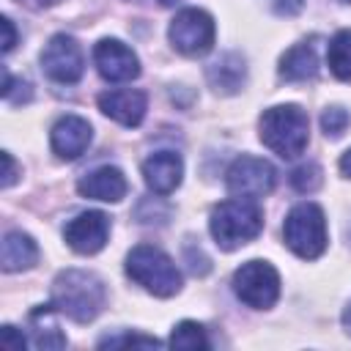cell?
I'll list each match as a JSON object with an SVG mask.
<instances>
[{
	"label": "cell",
	"mask_w": 351,
	"mask_h": 351,
	"mask_svg": "<svg viewBox=\"0 0 351 351\" xmlns=\"http://www.w3.org/2000/svg\"><path fill=\"white\" fill-rule=\"evenodd\" d=\"M228 192L236 197H247V200H258L263 195H269L274 189L277 173L266 159L258 156H239L230 167H228Z\"/></svg>",
	"instance_id": "ba28073f"
},
{
	"label": "cell",
	"mask_w": 351,
	"mask_h": 351,
	"mask_svg": "<svg viewBox=\"0 0 351 351\" xmlns=\"http://www.w3.org/2000/svg\"><path fill=\"white\" fill-rule=\"evenodd\" d=\"M90 123L80 115H63L52 132H49V143H52V151L60 156V159H77L85 154V148L90 145Z\"/></svg>",
	"instance_id": "7c38bea8"
},
{
	"label": "cell",
	"mask_w": 351,
	"mask_h": 351,
	"mask_svg": "<svg viewBox=\"0 0 351 351\" xmlns=\"http://www.w3.org/2000/svg\"><path fill=\"white\" fill-rule=\"evenodd\" d=\"M3 165H5V170H3V189H8L14 181H16V165H14V159H11V154L8 151H3Z\"/></svg>",
	"instance_id": "4316f807"
},
{
	"label": "cell",
	"mask_w": 351,
	"mask_h": 351,
	"mask_svg": "<svg viewBox=\"0 0 351 351\" xmlns=\"http://www.w3.org/2000/svg\"><path fill=\"white\" fill-rule=\"evenodd\" d=\"M99 110L121 126H140V121L145 115V93L134 90V88L104 90L99 96Z\"/></svg>",
	"instance_id": "4fadbf2b"
},
{
	"label": "cell",
	"mask_w": 351,
	"mask_h": 351,
	"mask_svg": "<svg viewBox=\"0 0 351 351\" xmlns=\"http://www.w3.org/2000/svg\"><path fill=\"white\" fill-rule=\"evenodd\" d=\"M104 299V282L85 269H66L52 282V307L77 324L93 321L101 313Z\"/></svg>",
	"instance_id": "6da1fadb"
},
{
	"label": "cell",
	"mask_w": 351,
	"mask_h": 351,
	"mask_svg": "<svg viewBox=\"0 0 351 351\" xmlns=\"http://www.w3.org/2000/svg\"><path fill=\"white\" fill-rule=\"evenodd\" d=\"M0 340H3V346L11 348V351H22V348H25V337H22L14 326H8V324L0 329Z\"/></svg>",
	"instance_id": "d4e9b609"
},
{
	"label": "cell",
	"mask_w": 351,
	"mask_h": 351,
	"mask_svg": "<svg viewBox=\"0 0 351 351\" xmlns=\"http://www.w3.org/2000/svg\"><path fill=\"white\" fill-rule=\"evenodd\" d=\"M343 326H346V332L351 335V304H348L346 313H343Z\"/></svg>",
	"instance_id": "f1b7e54d"
},
{
	"label": "cell",
	"mask_w": 351,
	"mask_h": 351,
	"mask_svg": "<svg viewBox=\"0 0 351 351\" xmlns=\"http://www.w3.org/2000/svg\"><path fill=\"white\" fill-rule=\"evenodd\" d=\"M126 274L154 296H173L181 288V271L176 263L151 244H137L126 255Z\"/></svg>",
	"instance_id": "277c9868"
},
{
	"label": "cell",
	"mask_w": 351,
	"mask_h": 351,
	"mask_svg": "<svg viewBox=\"0 0 351 351\" xmlns=\"http://www.w3.org/2000/svg\"><path fill=\"white\" fill-rule=\"evenodd\" d=\"M156 3H162V5H173V3H178V0H156Z\"/></svg>",
	"instance_id": "4dcf8cb0"
},
{
	"label": "cell",
	"mask_w": 351,
	"mask_h": 351,
	"mask_svg": "<svg viewBox=\"0 0 351 351\" xmlns=\"http://www.w3.org/2000/svg\"><path fill=\"white\" fill-rule=\"evenodd\" d=\"M326 60L337 80H351V30L335 33L326 49Z\"/></svg>",
	"instance_id": "ffe728a7"
},
{
	"label": "cell",
	"mask_w": 351,
	"mask_h": 351,
	"mask_svg": "<svg viewBox=\"0 0 351 351\" xmlns=\"http://www.w3.org/2000/svg\"><path fill=\"white\" fill-rule=\"evenodd\" d=\"M38 5H55V3H60V0H36Z\"/></svg>",
	"instance_id": "f546056e"
},
{
	"label": "cell",
	"mask_w": 351,
	"mask_h": 351,
	"mask_svg": "<svg viewBox=\"0 0 351 351\" xmlns=\"http://www.w3.org/2000/svg\"><path fill=\"white\" fill-rule=\"evenodd\" d=\"M0 27H3V52H11L14 44H16V30H14V25H11L8 16L0 19Z\"/></svg>",
	"instance_id": "484cf974"
},
{
	"label": "cell",
	"mask_w": 351,
	"mask_h": 351,
	"mask_svg": "<svg viewBox=\"0 0 351 351\" xmlns=\"http://www.w3.org/2000/svg\"><path fill=\"white\" fill-rule=\"evenodd\" d=\"M107 236H110V217L101 211H82L63 228L66 244L80 255L99 252L107 244Z\"/></svg>",
	"instance_id": "8fae6325"
},
{
	"label": "cell",
	"mask_w": 351,
	"mask_h": 351,
	"mask_svg": "<svg viewBox=\"0 0 351 351\" xmlns=\"http://www.w3.org/2000/svg\"><path fill=\"white\" fill-rule=\"evenodd\" d=\"M211 236L217 241V247L222 250H236L247 241H252L261 228H263V214L261 208L247 200V197H236V200H225L211 211L208 219Z\"/></svg>",
	"instance_id": "3957f363"
},
{
	"label": "cell",
	"mask_w": 351,
	"mask_h": 351,
	"mask_svg": "<svg viewBox=\"0 0 351 351\" xmlns=\"http://www.w3.org/2000/svg\"><path fill=\"white\" fill-rule=\"evenodd\" d=\"M348 112L343 110V107H329L324 115H321V126H324V132H326V137H340L343 132H346V126H348Z\"/></svg>",
	"instance_id": "7402d4cb"
},
{
	"label": "cell",
	"mask_w": 351,
	"mask_h": 351,
	"mask_svg": "<svg viewBox=\"0 0 351 351\" xmlns=\"http://www.w3.org/2000/svg\"><path fill=\"white\" fill-rule=\"evenodd\" d=\"M244 60L239 55H222L208 66V82L222 93H236L244 85Z\"/></svg>",
	"instance_id": "d6986e66"
},
{
	"label": "cell",
	"mask_w": 351,
	"mask_h": 351,
	"mask_svg": "<svg viewBox=\"0 0 351 351\" xmlns=\"http://www.w3.org/2000/svg\"><path fill=\"white\" fill-rule=\"evenodd\" d=\"M291 184L299 189V192H313L318 184H321V170L318 165H302L291 173Z\"/></svg>",
	"instance_id": "603a6c76"
},
{
	"label": "cell",
	"mask_w": 351,
	"mask_h": 351,
	"mask_svg": "<svg viewBox=\"0 0 351 351\" xmlns=\"http://www.w3.org/2000/svg\"><path fill=\"white\" fill-rule=\"evenodd\" d=\"M170 346L173 348H184V351H195V348H208V340H206V332H203L200 324L181 321L170 332Z\"/></svg>",
	"instance_id": "44dd1931"
},
{
	"label": "cell",
	"mask_w": 351,
	"mask_h": 351,
	"mask_svg": "<svg viewBox=\"0 0 351 351\" xmlns=\"http://www.w3.org/2000/svg\"><path fill=\"white\" fill-rule=\"evenodd\" d=\"M318 74V58L313 44H296L280 58V77L288 82H304Z\"/></svg>",
	"instance_id": "e0dca14e"
},
{
	"label": "cell",
	"mask_w": 351,
	"mask_h": 351,
	"mask_svg": "<svg viewBox=\"0 0 351 351\" xmlns=\"http://www.w3.org/2000/svg\"><path fill=\"white\" fill-rule=\"evenodd\" d=\"M77 189H80V195H85V197L104 200V203H118V200H123V195H126V178H123V173H121L118 167L104 165V167H96V170L85 173V176L80 178Z\"/></svg>",
	"instance_id": "9a60e30c"
},
{
	"label": "cell",
	"mask_w": 351,
	"mask_h": 351,
	"mask_svg": "<svg viewBox=\"0 0 351 351\" xmlns=\"http://www.w3.org/2000/svg\"><path fill=\"white\" fill-rule=\"evenodd\" d=\"M343 3H351V0H343Z\"/></svg>",
	"instance_id": "1f68e13d"
},
{
	"label": "cell",
	"mask_w": 351,
	"mask_h": 351,
	"mask_svg": "<svg viewBox=\"0 0 351 351\" xmlns=\"http://www.w3.org/2000/svg\"><path fill=\"white\" fill-rule=\"evenodd\" d=\"M236 296L255 310H269L280 296V274L266 261H247L233 274Z\"/></svg>",
	"instance_id": "8992f818"
},
{
	"label": "cell",
	"mask_w": 351,
	"mask_h": 351,
	"mask_svg": "<svg viewBox=\"0 0 351 351\" xmlns=\"http://www.w3.org/2000/svg\"><path fill=\"white\" fill-rule=\"evenodd\" d=\"M41 66H44V71H47L49 80L63 82V85H71V82H77L82 77V69H85L82 49H80V44L71 36L58 33L41 49Z\"/></svg>",
	"instance_id": "9c48e42d"
},
{
	"label": "cell",
	"mask_w": 351,
	"mask_h": 351,
	"mask_svg": "<svg viewBox=\"0 0 351 351\" xmlns=\"http://www.w3.org/2000/svg\"><path fill=\"white\" fill-rule=\"evenodd\" d=\"M167 36L181 55H206L214 47V19L203 8H184L173 16Z\"/></svg>",
	"instance_id": "52a82bcc"
},
{
	"label": "cell",
	"mask_w": 351,
	"mask_h": 351,
	"mask_svg": "<svg viewBox=\"0 0 351 351\" xmlns=\"http://www.w3.org/2000/svg\"><path fill=\"white\" fill-rule=\"evenodd\" d=\"M340 173L351 178V148H348V151H346V154L340 156Z\"/></svg>",
	"instance_id": "83f0119b"
},
{
	"label": "cell",
	"mask_w": 351,
	"mask_h": 351,
	"mask_svg": "<svg viewBox=\"0 0 351 351\" xmlns=\"http://www.w3.org/2000/svg\"><path fill=\"white\" fill-rule=\"evenodd\" d=\"M55 307H36L30 313V335H33V346L36 348H63L66 346V335L58 329L55 321Z\"/></svg>",
	"instance_id": "ac0fdd59"
},
{
	"label": "cell",
	"mask_w": 351,
	"mask_h": 351,
	"mask_svg": "<svg viewBox=\"0 0 351 351\" xmlns=\"http://www.w3.org/2000/svg\"><path fill=\"white\" fill-rule=\"evenodd\" d=\"M101 346H143V348H156L162 346L156 337H140V335H121V337H107Z\"/></svg>",
	"instance_id": "cb8c5ba5"
},
{
	"label": "cell",
	"mask_w": 351,
	"mask_h": 351,
	"mask_svg": "<svg viewBox=\"0 0 351 351\" xmlns=\"http://www.w3.org/2000/svg\"><path fill=\"white\" fill-rule=\"evenodd\" d=\"M285 244L304 261L318 258L326 250V217L315 203H299L288 211L282 225Z\"/></svg>",
	"instance_id": "5b68a950"
},
{
	"label": "cell",
	"mask_w": 351,
	"mask_h": 351,
	"mask_svg": "<svg viewBox=\"0 0 351 351\" xmlns=\"http://www.w3.org/2000/svg\"><path fill=\"white\" fill-rule=\"evenodd\" d=\"M38 261V247L36 241L22 233V230H8L3 236V247H0V263L5 271H22L30 269Z\"/></svg>",
	"instance_id": "2e32d148"
},
{
	"label": "cell",
	"mask_w": 351,
	"mask_h": 351,
	"mask_svg": "<svg viewBox=\"0 0 351 351\" xmlns=\"http://www.w3.org/2000/svg\"><path fill=\"white\" fill-rule=\"evenodd\" d=\"M258 129H261L263 145L271 148L282 159H293L307 148L310 121H307V112L302 107H296V104L269 107L261 115Z\"/></svg>",
	"instance_id": "7a4b0ae2"
},
{
	"label": "cell",
	"mask_w": 351,
	"mask_h": 351,
	"mask_svg": "<svg viewBox=\"0 0 351 351\" xmlns=\"http://www.w3.org/2000/svg\"><path fill=\"white\" fill-rule=\"evenodd\" d=\"M181 176H184V162L173 151H159L143 162V178L148 189L156 195H170L181 184Z\"/></svg>",
	"instance_id": "5bb4252c"
},
{
	"label": "cell",
	"mask_w": 351,
	"mask_h": 351,
	"mask_svg": "<svg viewBox=\"0 0 351 351\" xmlns=\"http://www.w3.org/2000/svg\"><path fill=\"white\" fill-rule=\"evenodd\" d=\"M93 63L107 82H129L140 74L137 55L118 38H101L93 47Z\"/></svg>",
	"instance_id": "30bf717a"
}]
</instances>
